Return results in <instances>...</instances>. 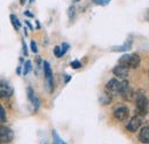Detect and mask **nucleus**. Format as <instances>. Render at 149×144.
Returning <instances> with one entry per match:
<instances>
[{"label":"nucleus","mask_w":149,"mask_h":144,"mask_svg":"<svg viewBox=\"0 0 149 144\" xmlns=\"http://www.w3.org/2000/svg\"><path fill=\"white\" fill-rule=\"evenodd\" d=\"M31 64H32V62H31L30 60H28V61L24 62V65H23V67H24V69H23V75H26L32 69V65H31Z\"/></svg>","instance_id":"nucleus-17"},{"label":"nucleus","mask_w":149,"mask_h":144,"mask_svg":"<svg viewBox=\"0 0 149 144\" xmlns=\"http://www.w3.org/2000/svg\"><path fill=\"white\" fill-rule=\"evenodd\" d=\"M112 96L111 93H109L108 91H104V92H102V95L100 96V104L101 105H109L110 103H111V100H112Z\"/></svg>","instance_id":"nucleus-14"},{"label":"nucleus","mask_w":149,"mask_h":144,"mask_svg":"<svg viewBox=\"0 0 149 144\" xmlns=\"http://www.w3.org/2000/svg\"><path fill=\"white\" fill-rule=\"evenodd\" d=\"M129 72H130V68H127L126 66H123V65H117L113 69L112 73L113 75L117 77V78H122V80H125L127 76H129Z\"/></svg>","instance_id":"nucleus-9"},{"label":"nucleus","mask_w":149,"mask_h":144,"mask_svg":"<svg viewBox=\"0 0 149 144\" xmlns=\"http://www.w3.org/2000/svg\"><path fill=\"white\" fill-rule=\"evenodd\" d=\"M148 75H149V71H148Z\"/></svg>","instance_id":"nucleus-35"},{"label":"nucleus","mask_w":149,"mask_h":144,"mask_svg":"<svg viewBox=\"0 0 149 144\" xmlns=\"http://www.w3.org/2000/svg\"><path fill=\"white\" fill-rule=\"evenodd\" d=\"M135 107L138 111V114L141 116H145L148 113L149 108V102L143 91H139L135 93Z\"/></svg>","instance_id":"nucleus-1"},{"label":"nucleus","mask_w":149,"mask_h":144,"mask_svg":"<svg viewBox=\"0 0 149 144\" xmlns=\"http://www.w3.org/2000/svg\"><path fill=\"white\" fill-rule=\"evenodd\" d=\"M131 47H132V39L129 38L123 45H119V46H115V47H112L111 51L113 52H126V51H129L131 50Z\"/></svg>","instance_id":"nucleus-13"},{"label":"nucleus","mask_w":149,"mask_h":144,"mask_svg":"<svg viewBox=\"0 0 149 144\" xmlns=\"http://www.w3.org/2000/svg\"><path fill=\"white\" fill-rule=\"evenodd\" d=\"M139 141L143 144H149V125L145 126L139 133Z\"/></svg>","instance_id":"nucleus-12"},{"label":"nucleus","mask_w":149,"mask_h":144,"mask_svg":"<svg viewBox=\"0 0 149 144\" xmlns=\"http://www.w3.org/2000/svg\"><path fill=\"white\" fill-rule=\"evenodd\" d=\"M94 4H96V5H101L102 6V1L101 0H92Z\"/></svg>","instance_id":"nucleus-26"},{"label":"nucleus","mask_w":149,"mask_h":144,"mask_svg":"<svg viewBox=\"0 0 149 144\" xmlns=\"http://www.w3.org/2000/svg\"><path fill=\"white\" fill-rule=\"evenodd\" d=\"M30 49H31V51H32L33 53H37L38 52L37 43H36L35 40H31V43H30Z\"/></svg>","instance_id":"nucleus-22"},{"label":"nucleus","mask_w":149,"mask_h":144,"mask_svg":"<svg viewBox=\"0 0 149 144\" xmlns=\"http://www.w3.org/2000/svg\"><path fill=\"white\" fill-rule=\"evenodd\" d=\"M74 1H79V0H74Z\"/></svg>","instance_id":"nucleus-34"},{"label":"nucleus","mask_w":149,"mask_h":144,"mask_svg":"<svg viewBox=\"0 0 149 144\" xmlns=\"http://www.w3.org/2000/svg\"><path fill=\"white\" fill-rule=\"evenodd\" d=\"M146 18H147V20L149 21V9H148V12L146 13Z\"/></svg>","instance_id":"nucleus-31"},{"label":"nucleus","mask_w":149,"mask_h":144,"mask_svg":"<svg viewBox=\"0 0 149 144\" xmlns=\"http://www.w3.org/2000/svg\"><path fill=\"white\" fill-rule=\"evenodd\" d=\"M141 62V58L138 53L127 54L125 53L119 58V64L123 66H126L127 68H138L140 66Z\"/></svg>","instance_id":"nucleus-2"},{"label":"nucleus","mask_w":149,"mask_h":144,"mask_svg":"<svg viewBox=\"0 0 149 144\" xmlns=\"http://www.w3.org/2000/svg\"><path fill=\"white\" fill-rule=\"evenodd\" d=\"M52 135H53V144H65L64 141H62L60 138V136L57 135V133H56L55 130L52 131Z\"/></svg>","instance_id":"nucleus-16"},{"label":"nucleus","mask_w":149,"mask_h":144,"mask_svg":"<svg viewBox=\"0 0 149 144\" xmlns=\"http://www.w3.org/2000/svg\"><path fill=\"white\" fill-rule=\"evenodd\" d=\"M33 1H35V0H30V2H33Z\"/></svg>","instance_id":"nucleus-33"},{"label":"nucleus","mask_w":149,"mask_h":144,"mask_svg":"<svg viewBox=\"0 0 149 144\" xmlns=\"http://www.w3.org/2000/svg\"><path fill=\"white\" fill-rule=\"evenodd\" d=\"M70 66H71V68H74V69H78V68H80L83 65H81V62H80L79 60H74V61H71Z\"/></svg>","instance_id":"nucleus-21"},{"label":"nucleus","mask_w":149,"mask_h":144,"mask_svg":"<svg viewBox=\"0 0 149 144\" xmlns=\"http://www.w3.org/2000/svg\"><path fill=\"white\" fill-rule=\"evenodd\" d=\"M74 15H76V7L74 6H70L69 9H68V16L70 20H74Z\"/></svg>","instance_id":"nucleus-19"},{"label":"nucleus","mask_w":149,"mask_h":144,"mask_svg":"<svg viewBox=\"0 0 149 144\" xmlns=\"http://www.w3.org/2000/svg\"><path fill=\"white\" fill-rule=\"evenodd\" d=\"M14 93V89L5 81H0V99L10 98Z\"/></svg>","instance_id":"nucleus-7"},{"label":"nucleus","mask_w":149,"mask_h":144,"mask_svg":"<svg viewBox=\"0 0 149 144\" xmlns=\"http://www.w3.org/2000/svg\"><path fill=\"white\" fill-rule=\"evenodd\" d=\"M25 2H26V0H19V4H21L22 6H23V5L25 4Z\"/></svg>","instance_id":"nucleus-30"},{"label":"nucleus","mask_w":149,"mask_h":144,"mask_svg":"<svg viewBox=\"0 0 149 144\" xmlns=\"http://www.w3.org/2000/svg\"><path fill=\"white\" fill-rule=\"evenodd\" d=\"M10 22H12V24H13V27L15 28V30L16 31H19V28H21V22L19 21V18H16L15 15H10Z\"/></svg>","instance_id":"nucleus-15"},{"label":"nucleus","mask_w":149,"mask_h":144,"mask_svg":"<svg viewBox=\"0 0 149 144\" xmlns=\"http://www.w3.org/2000/svg\"><path fill=\"white\" fill-rule=\"evenodd\" d=\"M0 144H1V143H0Z\"/></svg>","instance_id":"nucleus-36"},{"label":"nucleus","mask_w":149,"mask_h":144,"mask_svg":"<svg viewBox=\"0 0 149 144\" xmlns=\"http://www.w3.org/2000/svg\"><path fill=\"white\" fill-rule=\"evenodd\" d=\"M42 67H44V74H45V78H46V83H47V88L49 92L54 90V80H53V73L51 65L47 61L42 62Z\"/></svg>","instance_id":"nucleus-4"},{"label":"nucleus","mask_w":149,"mask_h":144,"mask_svg":"<svg viewBox=\"0 0 149 144\" xmlns=\"http://www.w3.org/2000/svg\"><path fill=\"white\" fill-rule=\"evenodd\" d=\"M102 1V6H104V5H108L109 2H110V0H101Z\"/></svg>","instance_id":"nucleus-28"},{"label":"nucleus","mask_w":149,"mask_h":144,"mask_svg":"<svg viewBox=\"0 0 149 144\" xmlns=\"http://www.w3.org/2000/svg\"><path fill=\"white\" fill-rule=\"evenodd\" d=\"M24 14H25L26 16H30V18H33V14H32V13H30V12H28V11H26V12H24Z\"/></svg>","instance_id":"nucleus-25"},{"label":"nucleus","mask_w":149,"mask_h":144,"mask_svg":"<svg viewBox=\"0 0 149 144\" xmlns=\"http://www.w3.org/2000/svg\"><path fill=\"white\" fill-rule=\"evenodd\" d=\"M14 140V131L3 125H0V143H10Z\"/></svg>","instance_id":"nucleus-6"},{"label":"nucleus","mask_w":149,"mask_h":144,"mask_svg":"<svg viewBox=\"0 0 149 144\" xmlns=\"http://www.w3.org/2000/svg\"><path fill=\"white\" fill-rule=\"evenodd\" d=\"M16 72H17V74H21V67H17V69H16Z\"/></svg>","instance_id":"nucleus-32"},{"label":"nucleus","mask_w":149,"mask_h":144,"mask_svg":"<svg viewBox=\"0 0 149 144\" xmlns=\"http://www.w3.org/2000/svg\"><path fill=\"white\" fill-rule=\"evenodd\" d=\"M70 80H71V76H68V75H67V76H65V81H64V83H68Z\"/></svg>","instance_id":"nucleus-29"},{"label":"nucleus","mask_w":149,"mask_h":144,"mask_svg":"<svg viewBox=\"0 0 149 144\" xmlns=\"http://www.w3.org/2000/svg\"><path fill=\"white\" fill-rule=\"evenodd\" d=\"M69 47H70V45H69L68 43H63V44L61 45V54H62V56L67 53V51L69 50Z\"/></svg>","instance_id":"nucleus-20"},{"label":"nucleus","mask_w":149,"mask_h":144,"mask_svg":"<svg viewBox=\"0 0 149 144\" xmlns=\"http://www.w3.org/2000/svg\"><path fill=\"white\" fill-rule=\"evenodd\" d=\"M26 92H28V98H29V100H30L31 105L33 106L35 112H37L38 109H39V106H40V100H39V98L36 96L35 91H33V89H32L31 87H28Z\"/></svg>","instance_id":"nucleus-11"},{"label":"nucleus","mask_w":149,"mask_h":144,"mask_svg":"<svg viewBox=\"0 0 149 144\" xmlns=\"http://www.w3.org/2000/svg\"><path fill=\"white\" fill-rule=\"evenodd\" d=\"M7 121V115L5 108L0 105V122H6Z\"/></svg>","instance_id":"nucleus-18"},{"label":"nucleus","mask_w":149,"mask_h":144,"mask_svg":"<svg viewBox=\"0 0 149 144\" xmlns=\"http://www.w3.org/2000/svg\"><path fill=\"white\" fill-rule=\"evenodd\" d=\"M54 54H55L56 58H61L62 54H61V46L60 45H56L54 47Z\"/></svg>","instance_id":"nucleus-23"},{"label":"nucleus","mask_w":149,"mask_h":144,"mask_svg":"<svg viewBox=\"0 0 149 144\" xmlns=\"http://www.w3.org/2000/svg\"><path fill=\"white\" fill-rule=\"evenodd\" d=\"M113 118L118 121H125L127 120L129 115H130V109L127 106H124V105H119V106H116L113 108Z\"/></svg>","instance_id":"nucleus-5"},{"label":"nucleus","mask_w":149,"mask_h":144,"mask_svg":"<svg viewBox=\"0 0 149 144\" xmlns=\"http://www.w3.org/2000/svg\"><path fill=\"white\" fill-rule=\"evenodd\" d=\"M119 84H120V82L117 78H111V80L108 81V83L106 85V91L111 93L112 96L118 95V92H119Z\"/></svg>","instance_id":"nucleus-10"},{"label":"nucleus","mask_w":149,"mask_h":144,"mask_svg":"<svg viewBox=\"0 0 149 144\" xmlns=\"http://www.w3.org/2000/svg\"><path fill=\"white\" fill-rule=\"evenodd\" d=\"M141 125H142V116L138 114V115L133 116L130 121L127 122L126 129H127L129 131H131V133H134V131H136V130L141 127Z\"/></svg>","instance_id":"nucleus-8"},{"label":"nucleus","mask_w":149,"mask_h":144,"mask_svg":"<svg viewBox=\"0 0 149 144\" xmlns=\"http://www.w3.org/2000/svg\"><path fill=\"white\" fill-rule=\"evenodd\" d=\"M22 50H23V54L28 55V49H26V44L24 40H22Z\"/></svg>","instance_id":"nucleus-24"},{"label":"nucleus","mask_w":149,"mask_h":144,"mask_svg":"<svg viewBox=\"0 0 149 144\" xmlns=\"http://www.w3.org/2000/svg\"><path fill=\"white\" fill-rule=\"evenodd\" d=\"M25 23H26V25H28V27H29V28H30V29H31V30H32V29H33V27H32V24H31V23H30V22H29V21H25Z\"/></svg>","instance_id":"nucleus-27"},{"label":"nucleus","mask_w":149,"mask_h":144,"mask_svg":"<svg viewBox=\"0 0 149 144\" xmlns=\"http://www.w3.org/2000/svg\"><path fill=\"white\" fill-rule=\"evenodd\" d=\"M118 95H120L124 100L131 102L134 98L135 92H134V89L131 87L130 82L126 81V80H123L120 82V84H119V92H118Z\"/></svg>","instance_id":"nucleus-3"}]
</instances>
